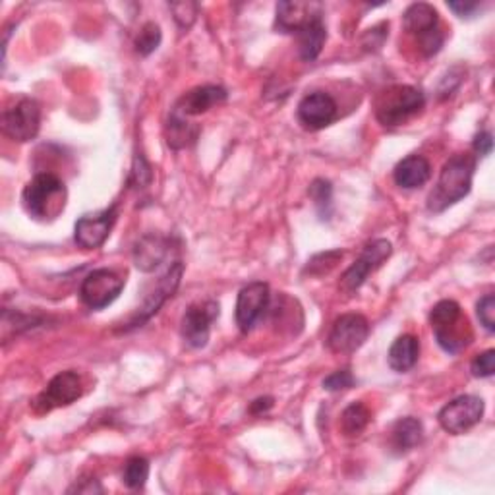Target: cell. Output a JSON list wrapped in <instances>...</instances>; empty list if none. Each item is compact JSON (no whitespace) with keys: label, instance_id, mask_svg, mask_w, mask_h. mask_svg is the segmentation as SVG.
<instances>
[{"label":"cell","instance_id":"obj_1","mask_svg":"<svg viewBox=\"0 0 495 495\" xmlns=\"http://www.w3.org/2000/svg\"><path fill=\"white\" fill-rule=\"evenodd\" d=\"M476 171V157L470 153H457L443 164L440 180L428 197V209L432 214H441L447 207L461 202L473 188V176Z\"/></svg>","mask_w":495,"mask_h":495},{"label":"cell","instance_id":"obj_2","mask_svg":"<svg viewBox=\"0 0 495 495\" xmlns=\"http://www.w3.org/2000/svg\"><path fill=\"white\" fill-rule=\"evenodd\" d=\"M23 207L33 219L51 221L66 206V186L53 172H39L23 188Z\"/></svg>","mask_w":495,"mask_h":495},{"label":"cell","instance_id":"obj_3","mask_svg":"<svg viewBox=\"0 0 495 495\" xmlns=\"http://www.w3.org/2000/svg\"><path fill=\"white\" fill-rule=\"evenodd\" d=\"M430 323L438 345L449 355H457L470 345L473 331H470L461 306L455 300H441L435 304L430 314Z\"/></svg>","mask_w":495,"mask_h":495},{"label":"cell","instance_id":"obj_4","mask_svg":"<svg viewBox=\"0 0 495 495\" xmlns=\"http://www.w3.org/2000/svg\"><path fill=\"white\" fill-rule=\"evenodd\" d=\"M424 93L412 86H395L387 89L380 103H377V121L383 126H400L410 116H415L424 109Z\"/></svg>","mask_w":495,"mask_h":495},{"label":"cell","instance_id":"obj_5","mask_svg":"<svg viewBox=\"0 0 495 495\" xmlns=\"http://www.w3.org/2000/svg\"><path fill=\"white\" fill-rule=\"evenodd\" d=\"M124 289V279L114 271L96 269L84 279L80 287V298L91 310H103L121 297Z\"/></svg>","mask_w":495,"mask_h":495},{"label":"cell","instance_id":"obj_6","mask_svg":"<svg viewBox=\"0 0 495 495\" xmlns=\"http://www.w3.org/2000/svg\"><path fill=\"white\" fill-rule=\"evenodd\" d=\"M484 416V400L474 395H461L440 410V424L447 433L461 435L474 428Z\"/></svg>","mask_w":495,"mask_h":495},{"label":"cell","instance_id":"obj_7","mask_svg":"<svg viewBox=\"0 0 495 495\" xmlns=\"http://www.w3.org/2000/svg\"><path fill=\"white\" fill-rule=\"evenodd\" d=\"M370 335V323L360 314H345L333 323L327 337V347L335 355H352L357 352Z\"/></svg>","mask_w":495,"mask_h":495},{"label":"cell","instance_id":"obj_8","mask_svg":"<svg viewBox=\"0 0 495 495\" xmlns=\"http://www.w3.org/2000/svg\"><path fill=\"white\" fill-rule=\"evenodd\" d=\"M41 126V109L39 103L33 99H21L14 107H10L3 114V132L20 144L33 139L39 134Z\"/></svg>","mask_w":495,"mask_h":495},{"label":"cell","instance_id":"obj_9","mask_svg":"<svg viewBox=\"0 0 495 495\" xmlns=\"http://www.w3.org/2000/svg\"><path fill=\"white\" fill-rule=\"evenodd\" d=\"M391 252H393V246L385 239H377V240L368 242L366 246H364L360 257L347 269V273L343 275V281H340V289H343L345 292L358 290L364 282H366L368 275L373 273V271L380 267L389 256H391Z\"/></svg>","mask_w":495,"mask_h":495},{"label":"cell","instance_id":"obj_10","mask_svg":"<svg viewBox=\"0 0 495 495\" xmlns=\"http://www.w3.org/2000/svg\"><path fill=\"white\" fill-rule=\"evenodd\" d=\"M182 273H184V264L182 262H174L169 269L167 273H164L159 281L155 289H153L144 304H141V308H138V312L130 317V322L126 323L124 329H134V327H139L141 323H146L151 315H155L159 312L161 306L167 302L172 294L176 292V289H179L180 285V279H182Z\"/></svg>","mask_w":495,"mask_h":495},{"label":"cell","instance_id":"obj_11","mask_svg":"<svg viewBox=\"0 0 495 495\" xmlns=\"http://www.w3.org/2000/svg\"><path fill=\"white\" fill-rule=\"evenodd\" d=\"M219 317V304L209 300L204 304H194L182 315L180 333L188 347L204 348L209 340L211 323Z\"/></svg>","mask_w":495,"mask_h":495},{"label":"cell","instance_id":"obj_12","mask_svg":"<svg viewBox=\"0 0 495 495\" xmlns=\"http://www.w3.org/2000/svg\"><path fill=\"white\" fill-rule=\"evenodd\" d=\"M80 397H81L80 375L72 370H68L53 377L49 385L45 387V391L35 399L33 407L35 410L41 412V415H45V412H51L55 408L72 405Z\"/></svg>","mask_w":495,"mask_h":495},{"label":"cell","instance_id":"obj_13","mask_svg":"<svg viewBox=\"0 0 495 495\" xmlns=\"http://www.w3.org/2000/svg\"><path fill=\"white\" fill-rule=\"evenodd\" d=\"M271 292L269 285L262 281L250 282L239 292L237 300V325L242 333H250L254 325L269 310Z\"/></svg>","mask_w":495,"mask_h":495},{"label":"cell","instance_id":"obj_14","mask_svg":"<svg viewBox=\"0 0 495 495\" xmlns=\"http://www.w3.org/2000/svg\"><path fill=\"white\" fill-rule=\"evenodd\" d=\"M337 119V103L323 91H314L306 96L298 105V121L306 130H323Z\"/></svg>","mask_w":495,"mask_h":495},{"label":"cell","instance_id":"obj_15","mask_svg":"<svg viewBox=\"0 0 495 495\" xmlns=\"http://www.w3.org/2000/svg\"><path fill=\"white\" fill-rule=\"evenodd\" d=\"M320 18H323V6L320 3H279L275 8V29L298 35Z\"/></svg>","mask_w":495,"mask_h":495},{"label":"cell","instance_id":"obj_16","mask_svg":"<svg viewBox=\"0 0 495 495\" xmlns=\"http://www.w3.org/2000/svg\"><path fill=\"white\" fill-rule=\"evenodd\" d=\"M116 222V207H109L96 215H86L76 222L74 239L76 244L86 248V250H96V248L103 246L105 240L109 239V234Z\"/></svg>","mask_w":495,"mask_h":495},{"label":"cell","instance_id":"obj_17","mask_svg":"<svg viewBox=\"0 0 495 495\" xmlns=\"http://www.w3.org/2000/svg\"><path fill=\"white\" fill-rule=\"evenodd\" d=\"M222 101H227V89H222L221 86H199L184 93L179 103L174 105L172 113L182 116V119H188V116L207 113Z\"/></svg>","mask_w":495,"mask_h":495},{"label":"cell","instance_id":"obj_18","mask_svg":"<svg viewBox=\"0 0 495 495\" xmlns=\"http://www.w3.org/2000/svg\"><path fill=\"white\" fill-rule=\"evenodd\" d=\"M430 176H432V164L422 155L405 157L393 171V179L397 186L405 188V190H415V188L424 186L430 180Z\"/></svg>","mask_w":495,"mask_h":495},{"label":"cell","instance_id":"obj_19","mask_svg":"<svg viewBox=\"0 0 495 495\" xmlns=\"http://www.w3.org/2000/svg\"><path fill=\"white\" fill-rule=\"evenodd\" d=\"M169 254V240L159 237V234H147L134 248V262L141 271H153L163 264V259Z\"/></svg>","mask_w":495,"mask_h":495},{"label":"cell","instance_id":"obj_20","mask_svg":"<svg viewBox=\"0 0 495 495\" xmlns=\"http://www.w3.org/2000/svg\"><path fill=\"white\" fill-rule=\"evenodd\" d=\"M403 26L408 33L416 35V38H424L435 29H440V14L432 4L428 3H415L410 4L403 16Z\"/></svg>","mask_w":495,"mask_h":495},{"label":"cell","instance_id":"obj_21","mask_svg":"<svg viewBox=\"0 0 495 495\" xmlns=\"http://www.w3.org/2000/svg\"><path fill=\"white\" fill-rule=\"evenodd\" d=\"M420 355V343L415 335H400L389 348V366L391 370L403 373L416 366Z\"/></svg>","mask_w":495,"mask_h":495},{"label":"cell","instance_id":"obj_22","mask_svg":"<svg viewBox=\"0 0 495 495\" xmlns=\"http://www.w3.org/2000/svg\"><path fill=\"white\" fill-rule=\"evenodd\" d=\"M424 440V426L422 422L407 416L400 418L391 432V445L397 453H407L418 447Z\"/></svg>","mask_w":495,"mask_h":495},{"label":"cell","instance_id":"obj_23","mask_svg":"<svg viewBox=\"0 0 495 495\" xmlns=\"http://www.w3.org/2000/svg\"><path fill=\"white\" fill-rule=\"evenodd\" d=\"M298 53L304 63H312L320 56L325 39H327V29L323 18L312 21L310 26H306L298 35Z\"/></svg>","mask_w":495,"mask_h":495},{"label":"cell","instance_id":"obj_24","mask_svg":"<svg viewBox=\"0 0 495 495\" xmlns=\"http://www.w3.org/2000/svg\"><path fill=\"white\" fill-rule=\"evenodd\" d=\"M199 134V128L188 122L186 119L179 114H171V119L167 122V144L172 149H184L190 144H194L196 138Z\"/></svg>","mask_w":495,"mask_h":495},{"label":"cell","instance_id":"obj_25","mask_svg":"<svg viewBox=\"0 0 495 495\" xmlns=\"http://www.w3.org/2000/svg\"><path fill=\"white\" fill-rule=\"evenodd\" d=\"M370 410L362 403H352L345 408L343 416H340V430L348 438H357L370 424Z\"/></svg>","mask_w":495,"mask_h":495},{"label":"cell","instance_id":"obj_26","mask_svg":"<svg viewBox=\"0 0 495 495\" xmlns=\"http://www.w3.org/2000/svg\"><path fill=\"white\" fill-rule=\"evenodd\" d=\"M149 478V463L144 457H132L128 458V463L124 466V474L122 482L130 490H139L146 486V482Z\"/></svg>","mask_w":495,"mask_h":495},{"label":"cell","instance_id":"obj_27","mask_svg":"<svg viewBox=\"0 0 495 495\" xmlns=\"http://www.w3.org/2000/svg\"><path fill=\"white\" fill-rule=\"evenodd\" d=\"M310 197L317 209V214H320V219L327 221L329 217H331V207H333L331 184L323 179L314 180L310 186Z\"/></svg>","mask_w":495,"mask_h":495},{"label":"cell","instance_id":"obj_28","mask_svg":"<svg viewBox=\"0 0 495 495\" xmlns=\"http://www.w3.org/2000/svg\"><path fill=\"white\" fill-rule=\"evenodd\" d=\"M161 45V28L155 21H147L136 38V51L141 56H149Z\"/></svg>","mask_w":495,"mask_h":495},{"label":"cell","instance_id":"obj_29","mask_svg":"<svg viewBox=\"0 0 495 495\" xmlns=\"http://www.w3.org/2000/svg\"><path fill=\"white\" fill-rule=\"evenodd\" d=\"M339 259H343V252L340 250H333V252H325V254H317L314 256L308 265H306L304 269V273H310V275H325L329 273V271H331L337 264H339Z\"/></svg>","mask_w":495,"mask_h":495},{"label":"cell","instance_id":"obj_30","mask_svg":"<svg viewBox=\"0 0 495 495\" xmlns=\"http://www.w3.org/2000/svg\"><path fill=\"white\" fill-rule=\"evenodd\" d=\"M476 314L480 323L486 327V331H495V297L493 294H486L476 304Z\"/></svg>","mask_w":495,"mask_h":495},{"label":"cell","instance_id":"obj_31","mask_svg":"<svg viewBox=\"0 0 495 495\" xmlns=\"http://www.w3.org/2000/svg\"><path fill=\"white\" fill-rule=\"evenodd\" d=\"M171 10L174 14L176 23H179L180 29H190L192 23L197 16V4L194 3H174L171 4Z\"/></svg>","mask_w":495,"mask_h":495},{"label":"cell","instance_id":"obj_32","mask_svg":"<svg viewBox=\"0 0 495 495\" xmlns=\"http://www.w3.org/2000/svg\"><path fill=\"white\" fill-rule=\"evenodd\" d=\"M470 372L474 377H491L495 372V350H486L478 355L470 364Z\"/></svg>","mask_w":495,"mask_h":495},{"label":"cell","instance_id":"obj_33","mask_svg":"<svg viewBox=\"0 0 495 495\" xmlns=\"http://www.w3.org/2000/svg\"><path fill=\"white\" fill-rule=\"evenodd\" d=\"M151 180H153V171L149 167V163L144 159V155H136L130 182H132L138 188H146V186L151 184Z\"/></svg>","mask_w":495,"mask_h":495},{"label":"cell","instance_id":"obj_34","mask_svg":"<svg viewBox=\"0 0 495 495\" xmlns=\"http://www.w3.org/2000/svg\"><path fill=\"white\" fill-rule=\"evenodd\" d=\"M352 385H355V375L350 373V370H337L323 380V389L327 391H345Z\"/></svg>","mask_w":495,"mask_h":495},{"label":"cell","instance_id":"obj_35","mask_svg":"<svg viewBox=\"0 0 495 495\" xmlns=\"http://www.w3.org/2000/svg\"><path fill=\"white\" fill-rule=\"evenodd\" d=\"M491 149H493V139H491L490 132H482L474 138V151L478 153V155L486 157V155H490Z\"/></svg>","mask_w":495,"mask_h":495},{"label":"cell","instance_id":"obj_36","mask_svg":"<svg viewBox=\"0 0 495 495\" xmlns=\"http://www.w3.org/2000/svg\"><path fill=\"white\" fill-rule=\"evenodd\" d=\"M449 8L458 18H470V16H474L476 10H480V4L478 3H449Z\"/></svg>","mask_w":495,"mask_h":495},{"label":"cell","instance_id":"obj_37","mask_svg":"<svg viewBox=\"0 0 495 495\" xmlns=\"http://www.w3.org/2000/svg\"><path fill=\"white\" fill-rule=\"evenodd\" d=\"M271 408H273V399H271V397H259V399H256L254 403H252L250 412H252V415H256V416H262Z\"/></svg>","mask_w":495,"mask_h":495}]
</instances>
